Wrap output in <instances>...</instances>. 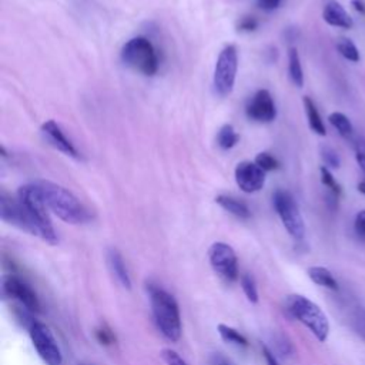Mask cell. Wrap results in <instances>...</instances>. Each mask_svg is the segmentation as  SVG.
<instances>
[{"label": "cell", "mask_w": 365, "mask_h": 365, "mask_svg": "<svg viewBox=\"0 0 365 365\" xmlns=\"http://www.w3.org/2000/svg\"><path fill=\"white\" fill-rule=\"evenodd\" d=\"M36 185L48 211L61 221L67 224H84L91 220L90 211L67 188L51 181H37Z\"/></svg>", "instance_id": "1"}, {"label": "cell", "mask_w": 365, "mask_h": 365, "mask_svg": "<svg viewBox=\"0 0 365 365\" xmlns=\"http://www.w3.org/2000/svg\"><path fill=\"white\" fill-rule=\"evenodd\" d=\"M148 295L158 331L168 341L177 342L181 338V315L175 298L157 285L148 287Z\"/></svg>", "instance_id": "2"}, {"label": "cell", "mask_w": 365, "mask_h": 365, "mask_svg": "<svg viewBox=\"0 0 365 365\" xmlns=\"http://www.w3.org/2000/svg\"><path fill=\"white\" fill-rule=\"evenodd\" d=\"M287 311L292 318L304 324L314 336L324 342L329 334V322L322 309L304 295L292 294L287 298Z\"/></svg>", "instance_id": "3"}, {"label": "cell", "mask_w": 365, "mask_h": 365, "mask_svg": "<svg viewBox=\"0 0 365 365\" xmlns=\"http://www.w3.org/2000/svg\"><path fill=\"white\" fill-rule=\"evenodd\" d=\"M121 60L127 67L144 76H154L160 66L153 43L143 36L133 37L123 46Z\"/></svg>", "instance_id": "4"}, {"label": "cell", "mask_w": 365, "mask_h": 365, "mask_svg": "<svg viewBox=\"0 0 365 365\" xmlns=\"http://www.w3.org/2000/svg\"><path fill=\"white\" fill-rule=\"evenodd\" d=\"M0 217L4 222L17 227L34 237L47 242V235L41 225L36 221L31 212L24 207V204L16 197H11L1 191L0 194Z\"/></svg>", "instance_id": "5"}, {"label": "cell", "mask_w": 365, "mask_h": 365, "mask_svg": "<svg viewBox=\"0 0 365 365\" xmlns=\"http://www.w3.org/2000/svg\"><path fill=\"white\" fill-rule=\"evenodd\" d=\"M238 70V54L237 48L232 44L225 46L217 58L215 67H214V90L218 96L227 97L232 93L235 77Z\"/></svg>", "instance_id": "6"}, {"label": "cell", "mask_w": 365, "mask_h": 365, "mask_svg": "<svg viewBox=\"0 0 365 365\" xmlns=\"http://www.w3.org/2000/svg\"><path fill=\"white\" fill-rule=\"evenodd\" d=\"M17 198L24 204V207L31 212L36 221L41 225V228L47 235V242L51 245H56L58 242V238L53 228V224L48 215V208L46 207L36 182L20 187L17 191Z\"/></svg>", "instance_id": "7"}, {"label": "cell", "mask_w": 365, "mask_h": 365, "mask_svg": "<svg viewBox=\"0 0 365 365\" xmlns=\"http://www.w3.org/2000/svg\"><path fill=\"white\" fill-rule=\"evenodd\" d=\"M272 204L288 234L298 241L302 240L305 235V224L294 197L285 190H277L272 195Z\"/></svg>", "instance_id": "8"}, {"label": "cell", "mask_w": 365, "mask_h": 365, "mask_svg": "<svg viewBox=\"0 0 365 365\" xmlns=\"http://www.w3.org/2000/svg\"><path fill=\"white\" fill-rule=\"evenodd\" d=\"M31 344L46 365H61L63 355L51 329L43 322H34L29 328Z\"/></svg>", "instance_id": "9"}, {"label": "cell", "mask_w": 365, "mask_h": 365, "mask_svg": "<svg viewBox=\"0 0 365 365\" xmlns=\"http://www.w3.org/2000/svg\"><path fill=\"white\" fill-rule=\"evenodd\" d=\"M208 259L214 272L225 282H234L238 278V258L227 242H214L208 250Z\"/></svg>", "instance_id": "10"}, {"label": "cell", "mask_w": 365, "mask_h": 365, "mask_svg": "<svg viewBox=\"0 0 365 365\" xmlns=\"http://www.w3.org/2000/svg\"><path fill=\"white\" fill-rule=\"evenodd\" d=\"M3 292L6 297L17 301L21 307L30 312L40 311V301L30 285L21 281L19 277L7 275L3 279Z\"/></svg>", "instance_id": "11"}, {"label": "cell", "mask_w": 365, "mask_h": 365, "mask_svg": "<svg viewBox=\"0 0 365 365\" xmlns=\"http://www.w3.org/2000/svg\"><path fill=\"white\" fill-rule=\"evenodd\" d=\"M245 114L257 123H271L277 117V108L271 93L265 88L258 90L247 103Z\"/></svg>", "instance_id": "12"}, {"label": "cell", "mask_w": 365, "mask_h": 365, "mask_svg": "<svg viewBox=\"0 0 365 365\" xmlns=\"http://www.w3.org/2000/svg\"><path fill=\"white\" fill-rule=\"evenodd\" d=\"M235 181L244 192H257L265 184V171L252 161H241L235 167Z\"/></svg>", "instance_id": "13"}, {"label": "cell", "mask_w": 365, "mask_h": 365, "mask_svg": "<svg viewBox=\"0 0 365 365\" xmlns=\"http://www.w3.org/2000/svg\"><path fill=\"white\" fill-rule=\"evenodd\" d=\"M40 130H41V134L44 135V138L48 141V144H51L54 148H57L63 154L73 157L76 160L83 158L81 153L76 148V145L71 143V140L67 138V135L64 134L61 127L54 120L44 121L41 124Z\"/></svg>", "instance_id": "14"}, {"label": "cell", "mask_w": 365, "mask_h": 365, "mask_svg": "<svg viewBox=\"0 0 365 365\" xmlns=\"http://www.w3.org/2000/svg\"><path fill=\"white\" fill-rule=\"evenodd\" d=\"M322 19L325 23L334 27H341V29H352L354 20L352 17L345 11V9L335 0H328L324 4L322 10Z\"/></svg>", "instance_id": "15"}, {"label": "cell", "mask_w": 365, "mask_h": 365, "mask_svg": "<svg viewBox=\"0 0 365 365\" xmlns=\"http://www.w3.org/2000/svg\"><path fill=\"white\" fill-rule=\"evenodd\" d=\"M215 202L225 211H228L230 214L238 217V218H242V220H247L251 217V211L248 208V205L245 202H242L241 200L235 198V197H231V195H218L215 198Z\"/></svg>", "instance_id": "16"}, {"label": "cell", "mask_w": 365, "mask_h": 365, "mask_svg": "<svg viewBox=\"0 0 365 365\" xmlns=\"http://www.w3.org/2000/svg\"><path fill=\"white\" fill-rule=\"evenodd\" d=\"M107 259H108V265H110L113 274L115 275V278L118 279V282L125 288H131V279L128 275V269L125 267V262H124L121 254L117 250H110Z\"/></svg>", "instance_id": "17"}, {"label": "cell", "mask_w": 365, "mask_h": 365, "mask_svg": "<svg viewBox=\"0 0 365 365\" xmlns=\"http://www.w3.org/2000/svg\"><path fill=\"white\" fill-rule=\"evenodd\" d=\"M304 107H305V114H307V118H308L309 128L318 135H325L327 134L325 124H324V121L319 115V111H318L315 103L308 96L304 97Z\"/></svg>", "instance_id": "18"}, {"label": "cell", "mask_w": 365, "mask_h": 365, "mask_svg": "<svg viewBox=\"0 0 365 365\" xmlns=\"http://www.w3.org/2000/svg\"><path fill=\"white\" fill-rule=\"evenodd\" d=\"M307 272H308V277L311 278V281L315 282L317 285L332 289V291L338 289V282L329 269H327L324 267H309Z\"/></svg>", "instance_id": "19"}, {"label": "cell", "mask_w": 365, "mask_h": 365, "mask_svg": "<svg viewBox=\"0 0 365 365\" xmlns=\"http://www.w3.org/2000/svg\"><path fill=\"white\" fill-rule=\"evenodd\" d=\"M288 74L291 81L297 87H302L304 84V73H302V66L299 60L298 50L295 47H291L288 50Z\"/></svg>", "instance_id": "20"}, {"label": "cell", "mask_w": 365, "mask_h": 365, "mask_svg": "<svg viewBox=\"0 0 365 365\" xmlns=\"http://www.w3.org/2000/svg\"><path fill=\"white\" fill-rule=\"evenodd\" d=\"M217 331H218L220 336H221L225 342L234 344V345H237V346H248L247 338H245L240 331H237L235 328L228 327V325H225V324H218Z\"/></svg>", "instance_id": "21"}, {"label": "cell", "mask_w": 365, "mask_h": 365, "mask_svg": "<svg viewBox=\"0 0 365 365\" xmlns=\"http://www.w3.org/2000/svg\"><path fill=\"white\" fill-rule=\"evenodd\" d=\"M240 140V135L235 133L234 127L231 124H224L217 134V143L222 150L232 148Z\"/></svg>", "instance_id": "22"}, {"label": "cell", "mask_w": 365, "mask_h": 365, "mask_svg": "<svg viewBox=\"0 0 365 365\" xmlns=\"http://www.w3.org/2000/svg\"><path fill=\"white\" fill-rule=\"evenodd\" d=\"M328 120H329V123L332 124V127H334L342 137H349V135L352 134L354 127H352L349 118H348L345 114L335 111V113H331V114H329Z\"/></svg>", "instance_id": "23"}, {"label": "cell", "mask_w": 365, "mask_h": 365, "mask_svg": "<svg viewBox=\"0 0 365 365\" xmlns=\"http://www.w3.org/2000/svg\"><path fill=\"white\" fill-rule=\"evenodd\" d=\"M336 50L339 51V54L346 58L348 61H352V63H356L359 61V51L356 48V46L346 37H339L336 40Z\"/></svg>", "instance_id": "24"}, {"label": "cell", "mask_w": 365, "mask_h": 365, "mask_svg": "<svg viewBox=\"0 0 365 365\" xmlns=\"http://www.w3.org/2000/svg\"><path fill=\"white\" fill-rule=\"evenodd\" d=\"M240 282H241V288L247 297V299L252 304L258 302V289H257V285H255V281L252 278L251 274H242L241 278H240Z\"/></svg>", "instance_id": "25"}, {"label": "cell", "mask_w": 365, "mask_h": 365, "mask_svg": "<svg viewBox=\"0 0 365 365\" xmlns=\"http://www.w3.org/2000/svg\"><path fill=\"white\" fill-rule=\"evenodd\" d=\"M319 173H321V181H322V184L331 191L332 195L339 197V194H341V185L335 181V178H334V175L331 174V171L328 170V167L321 165Z\"/></svg>", "instance_id": "26"}, {"label": "cell", "mask_w": 365, "mask_h": 365, "mask_svg": "<svg viewBox=\"0 0 365 365\" xmlns=\"http://www.w3.org/2000/svg\"><path fill=\"white\" fill-rule=\"evenodd\" d=\"M351 324H352L355 334L365 341V308H362V307L355 308V311L352 314Z\"/></svg>", "instance_id": "27"}, {"label": "cell", "mask_w": 365, "mask_h": 365, "mask_svg": "<svg viewBox=\"0 0 365 365\" xmlns=\"http://www.w3.org/2000/svg\"><path fill=\"white\" fill-rule=\"evenodd\" d=\"M321 158L325 163V167L339 168L341 165L339 154L329 145H321Z\"/></svg>", "instance_id": "28"}, {"label": "cell", "mask_w": 365, "mask_h": 365, "mask_svg": "<svg viewBox=\"0 0 365 365\" xmlns=\"http://www.w3.org/2000/svg\"><path fill=\"white\" fill-rule=\"evenodd\" d=\"M258 167H261L264 171H274L277 168H279V163L278 160L271 155L269 153H259L257 157H255V161H254Z\"/></svg>", "instance_id": "29"}, {"label": "cell", "mask_w": 365, "mask_h": 365, "mask_svg": "<svg viewBox=\"0 0 365 365\" xmlns=\"http://www.w3.org/2000/svg\"><path fill=\"white\" fill-rule=\"evenodd\" d=\"M161 356H163V359H164V362H165L167 365H188V364L181 358V355H180L178 352H175V351H173V349H170V348L163 349V351H161Z\"/></svg>", "instance_id": "30"}, {"label": "cell", "mask_w": 365, "mask_h": 365, "mask_svg": "<svg viewBox=\"0 0 365 365\" xmlns=\"http://www.w3.org/2000/svg\"><path fill=\"white\" fill-rule=\"evenodd\" d=\"M257 27H258V21H257V19L252 17V16H245V17H242V19L238 21V24H237L238 31H244V33L254 31Z\"/></svg>", "instance_id": "31"}, {"label": "cell", "mask_w": 365, "mask_h": 365, "mask_svg": "<svg viewBox=\"0 0 365 365\" xmlns=\"http://www.w3.org/2000/svg\"><path fill=\"white\" fill-rule=\"evenodd\" d=\"M355 158L358 165L365 174V141L364 140H358L355 144Z\"/></svg>", "instance_id": "32"}, {"label": "cell", "mask_w": 365, "mask_h": 365, "mask_svg": "<svg viewBox=\"0 0 365 365\" xmlns=\"http://www.w3.org/2000/svg\"><path fill=\"white\" fill-rule=\"evenodd\" d=\"M354 227H355L356 235H358L359 238L365 240V210H362V211H359V212L356 214Z\"/></svg>", "instance_id": "33"}, {"label": "cell", "mask_w": 365, "mask_h": 365, "mask_svg": "<svg viewBox=\"0 0 365 365\" xmlns=\"http://www.w3.org/2000/svg\"><path fill=\"white\" fill-rule=\"evenodd\" d=\"M96 336H97V339L101 342V344H104V345H110V344H113L114 342V335H113V332L110 331V329H107V328H100V329H97L96 331Z\"/></svg>", "instance_id": "34"}, {"label": "cell", "mask_w": 365, "mask_h": 365, "mask_svg": "<svg viewBox=\"0 0 365 365\" xmlns=\"http://www.w3.org/2000/svg\"><path fill=\"white\" fill-rule=\"evenodd\" d=\"M281 0H258V6L265 10V11H271L274 9H277L279 6Z\"/></svg>", "instance_id": "35"}, {"label": "cell", "mask_w": 365, "mask_h": 365, "mask_svg": "<svg viewBox=\"0 0 365 365\" xmlns=\"http://www.w3.org/2000/svg\"><path fill=\"white\" fill-rule=\"evenodd\" d=\"M262 355H264V359H265V362H267V365H278V362H277V358L274 356V354L264 345L262 346Z\"/></svg>", "instance_id": "36"}, {"label": "cell", "mask_w": 365, "mask_h": 365, "mask_svg": "<svg viewBox=\"0 0 365 365\" xmlns=\"http://www.w3.org/2000/svg\"><path fill=\"white\" fill-rule=\"evenodd\" d=\"M351 6L355 9V11L365 16V3L362 0H351Z\"/></svg>", "instance_id": "37"}, {"label": "cell", "mask_w": 365, "mask_h": 365, "mask_svg": "<svg viewBox=\"0 0 365 365\" xmlns=\"http://www.w3.org/2000/svg\"><path fill=\"white\" fill-rule=\"evenodd\" d=\"M211 364L212 365H230V362L222 355H220V354H214L211 356Z\"/></svg>", "instance_id": "38"}, {"label": "cell", "mask_w": 365, "mask_h": 365, "mask_svg": "<svg viewBox=\"0 0 365 365\" xmlns=\"http://www.w3.org/2000/svg\"><path fill=\"white\" fill-rule=\"evenodd\" d=\"M356 190L365 195V181H361L358 185H356Z\"/></svg>", "instance_id": "39"}]
</instances>
